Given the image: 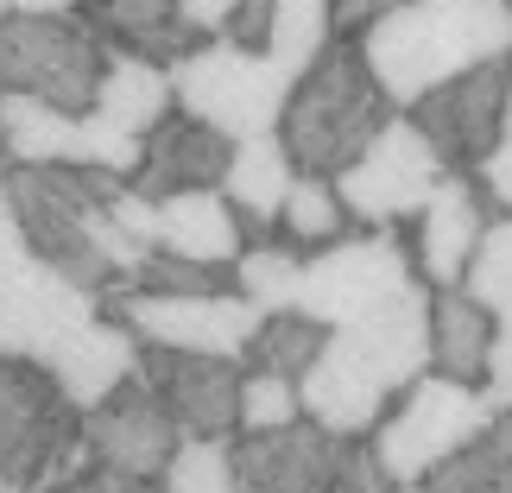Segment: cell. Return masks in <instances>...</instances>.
<instances>
[{
	"mask_svg": "<svg viewBox=\"0 0 512 493\" xmlns=\"http://www.w3.org/2000/svg\"><path fill=\"white\" fill-rule=\"evenodd\" d=\"M380 89L399 108L443 89L449 76L512 51V7L506 0H399L380 26L361 38Z\"/></svg>",
	"mask_w": 512,
	"mask_h": 493,
	"instance_id": "obj_1",
	"label": "cell"
},
{
	"mask_svg": "<svg viewBox=\"0 0 512 493\" xmlns=\"http://www.w3.org/2000/svg\"><path fill=\"white\" fill-rule=\"evenodd\" d=\"M399 114V102L380 89L361 38H336L298 83H291L279 140L291 152V165L310 177H342L361 152L380 140V127Z\"/></svg>",
	"mask_w": 512,
	"mask_h": 493,
	"instance_id": "obj_2",
	"label": "cell"
},
{
	"mask_svg": "<svg viewBox=\"0 0 512 493\" xmlns=\"http://www.w3.org/2000/svg\"><path fill=\"white\" fill-rule=\"evenodd\" d=\"M83 462V405L45 361L0 354V481L13 493H51Z\"/></svg>",
	"mask_w": 512,
	"mask_h": 493,
	"instance_id": "obj_3",
	"label": "cell"
},
{
	"mask_svg": "<svg viewBox=\"0 0 512 493\" xmlns=\"http://www.w3.org/2000/svg\"><path fill=\"white\" fill-rule=\"evenodd\" d=\"M494 424V399L468 380H443V373H424L411 380L392 411L373 424V462L392 487H418L430 481L437 468L468 449L481 430Z\"/></svg>",
	"mask_w": 512,
	"mask_h": 493,
	"instance_id": "obj_4",
	"label": "cell"
},
{
	"mask_svg": "<svg viewBox=\"0 0 512 493\" xmlns=\"http://www.w3.org/2000/svg\"><path fill=\"white\" fill-rule=\"evenodd\" d=\"M291 83H298V76H291L279 57L241 51V45H228V38H209V45H196L190 57L171 64L177 108L196 114V121H209L215 133H228V140L279 133Z\"/></svg>",
	"mask_w": 512,
	"mask_h": 493,
	"instance_id": "obj_5",
	"label": "cell"
},
{
	"mask_svg": "<svg viewBox=\"0 0 512 493\" xmlns=\"http://www.w3.org/2000/svg\"><path fill=\"white\" fill-rule=\"evenodd\" d=\"M108 70V45L83 26V13H7L0 19V95H38L70 114L95 108Z\"/></svg>",
	"mask_w": 512,
	"mask_h": 493,
	"instance_id": "obj_6",
	"label": "cell"
},
{
	"mask_svg": "<svg viewBox=\"0 0 512 493\" xmlns=\"http://www.w3.org/2000/svg\"><path fill=\"white\" fill-rule=\"evenodd\" d=\"M411 279H418V266H411V247L399 234L361 228V234H342L336 247H323L317 260H304L298 310L317 317L323 329H342V323H361L367 310H380L386 298H399Z\"/></svg>",
	"mask_w": 512,
	"mask_h": 493,
	"instance_id": "obj_7",
	"label": "cell"
},
{
	"mask_svg": "<svg viewBox=\"0 0 512 493\" xmlns=\"http://www.w3.org/2000/svg\"><path fill=\"white\" fill-rule=\"evenodd\" d=\"M443 171L449 165L437 159V146H430L418 133V121L399 108L380 127V140L336 177V190H342V203L361 228H399V222H418V209L430 203V190L443 184Z\"/></svg>",
	"mask_w": 512,
	"mask_h": 493,
	"instance_id": "obj_8",
	"label": "cell"
},
{
	"mask_svg": "<svg viewBox=\"0 0 512 493\" xmlns=\"http://www.w3.org/2000/svg\"><path fill=\"white\" fill-rule=\"evenodd\" d=\"M506 89H512V51L449 76L443 89L418 95L405 114L418 121V133L437 146V159L449 171H481L506 140Z\"/></svg>",
	"mask_w": 512,
	"mask_h": 493,
	"instance_id": "obj_9",
	"label": "cell"
},
{
	"mask_svg": "<svg viewBox=\"0 0 512 493\" xmlns=\"http://www.w3.org/2000/svg\"><path fill=\"white\" fill-rule=\"evenodd\" d=\"M114 317H121L146 348H184V354H228L241 361L253 329L266 310L247 304L241 291H215V298H159V291H114Z\"/></svg>",
	"mask_w": 512,
	"mask_h": 493,
	"instance_id": "obj_10",
	"label": "cell"
},
{
	"mask_svg": "<svg viewBox=\"0 0 512 493\" xmlns=\"http://www.w3.org/2000/svg\"><path fill=\"white\" fill-rule=\"evenodd\" d=\"M177 443H184V430L171 424V411H165L159 392H152L146 373L121 380L102 405L83 411L89 462H102L108 475H121V481H165V462H171Z\"/></svg>",
	"mask_w": 512,
	"mask_h": 493,
	"instance_id": "obj_11",
	"label": "cell"
},
{
	"mask_svg": "<svg viewBox=\"0 0 512 493\" xmlns=\"http://www.w3.org/2000/svg\"><path fill=\"white\" fill-rule=\"evenodd\" d=\"M89 317H102V298L64 279L51 260H19L13 272H0V354H32L51 361V348L76 335Z\"/></svg>",
	"mask_w": 512,
	"mask_h": 493,
	"instance_id": "obj_12",
	"label": "cell"
},
{
	"mask_svg": "<svg viewBox=\"0 0 512 493\" xmlns=\"http://www.w3.org/2000/svg\"><path fill=\"white\" fill-rule=\"evenodd\" d=\"M140 373L165 399L171 424L184 437H234L241 430V380L247 367L228 354H184V348H146Z\"/></svg>",
	"mask_w": 512,
	"mask_h": 493,
	"instance_id": "obj_13",
	"label": "cell"
},
{
	"mask_svg": "<svg viewBox=\"0 0 512 493\" xmlns=\"http://www.w3.org/2000/svg\"><path fill=\"white\" fill-rule=\"evenodd\" d=\"M329 342H336L373 386H386L392 399H399L411 380L430 373V285L411 279L399 298H386L380 310H367L361 323L329 329Z\"/></svg>",
	"mask_w": 512,
	"mask_h": 493,
	"instance_id": "obj_14",
	"label": "cell"
},
{
	"mask_svg": "<svg viewBox=\"0 0 512 493\" xmlns=\"http://www.w3.org/2000/svg\"><path fill=\"white\" fill-rule=\"evenodd\" d=\"M494 196L475 171H443V184L430 190V203L418 209V247H411V266L430 291L462 285L468 260H475L481 234L494 228Z\"/></svg>",
	"mask_w": 512,
	"mask_h": 493,
	"instance_id": "obj_15",
	"label": "cell"
},
{
	"mask_svg": "<svg viewBox=\"0 0 512 493\" xmlns=\"http://www.w3.org/2000/svg\"><path fill=\"white\" fill-rule=\"evenodd\" d=\"M348 437H329L323 424H285L266 437L234 443V468H241V493H336Z\"/></svg>",
	"mask_w": 512,
	"mask_h": 493,
	"instance_id": "obj_16",
	"label": "cell"
},
{
	"mask_svg": "<svg viewBox=\"0 0 512 493\" xmlns=\"http://www.w3.org/2000/svg\"><path fill=\"white\" fill-rule=\"evenodd\" d=\"M228 159H234V140H228V133H215L209 121H196V114L171 108L165 121L146 133L140 171H133L127 184L140 190V196H152V203L184 196V190H222Z\"/></svg>",
	"mask_w": 512,
	"mask_h": 493,
	"instance_id": "obj_17",
	"label": "cell"
},
{
	"mask_svg": "<svg viewBox=\"0 0 512 493\" xmlns=\"http://www.w3.org/2000/svg\"><path fill=\"white\" fill-rule=\"evenodd\" d=\"M140 354H146V342H140V335H133L121 317H114V323L89 317L76 335H64V342L51 348L45 367L57 373V386H64L70 399L89 411V405H102L121 380H133V373H140Z\"/></svg>",
	"mask_w": 512,
	"mask_h": 493,
	"instance_id": "obj_18",
	"label": "cell"
},
{
	"mask_svg": "<svg viewBox=\"0 0 512 493\" xmlns=\"http://www.w3.org/2000/svg\"><path fill=\"white\" fill-rule=\"evenodd\" d=\"M298 399H304V418L323 424L329 437H367V430L392 411V392L373 386L336 342H323V354L310 361V373L298 380Z\"/></svg>",
	"mask_w": 512,
	"mask_h": 493,
	"instance_id": "obj_19",
	"label": "cell"
},
{
	"mask_svg": "<svg viewBox=\"0 0 512 493\" xmlns=\"http://www.w3.org/2000/svg\"><path fill=\"white\" fill-rule=\"evenodd\" d=\"M83 26L102 38L108 51H127V57H152V64H177V57H190L196 45H209V38H196L184 19H177V0H83Z\"/></svg>",
	"mask_w": 512,
	"mask_h": 493,
	"instance_id": "obj_20",
	"label": "cell"
},
{
	"mask_svg": "<svg viewBox=\"0 0 512 493\" xmlns=\"http://www.w3.org/2000/svg\"><path fill=\"white\" fill-rule=\"evenodd\" d=\"M291 184H298V165H291V152L279 133H260V140H234V159H228V177H222V196L234 209H241L247 222V241L260 234L272 241L279 234V209Z\"/></svg>",
	"mask_w": 512,
	"mask_h": 493,
	"instance_id": "obj_21",
	"label": "cell"
},
{
	"mask_svg": "<svg viewBox=\"0 0 512 493\" xmlns=\"http://www.w3.org/2000/svg\"><path fill=\"white\" fill-rule=\"evenodd\" d=\"M159 247L209 266H234L247 253V222L222 190H184L159 203Z\"/></svg>",
	"mask_w": 512,
	"mask_h": 493,
	"instance_id": "obj_22",
	"label": "cell"
},
{
	"mask_svg": "<svg viewBox=\"0 0 512 493\" xmlns=\"http://www.w3.org/2000/svg\"><path fill=\"white\" fill-rule=\"evenodd\" d=\"M494 323L500 317L487 304H475L462 285L430 291V373L481 386L487 380V354H494Z\"/></svg>",
	"mask_w": 512,
	"mask_h": 493,
	"instance_id": "obj_23",
	"label": "cell"
},
{
	"mask_svg": "<svg viewBox=\"0 0 512 493\" xmlns=\"http://www.w3.org/2000/svg\"><path fill=\"white\" fill-rule=\"evenodd\" d=\"M177 108V89H171V64H152V57H127V51H108V70H102V89H95V108L108 127L146 140L152 127Z\"/></svg>",
	"mask_w": 512,
	"mask_h": 493,
	"instance_id": "obj_24",
	"label": "cell"
},
{
	"mask_svg": "<svg viewBox=\"0 0 512 493\" xmlns=\"http://www.w3.org/2000/svg\"><path fill=\"white\" fill-rule=\"evenodd\" d=\"M348 222H354V215L342 203L336 177L298 171V184H291L285 209H279V241H291L298 253H323V247H336L342 234H348Z\"/></svg>",
	"mask_w": 512,
	"mask_h": 493,
	"instance_id": "obj_25",
	"label": "cell"
},
{
	"mask_svg": "<svg viewBox=\"0 0 512 493\" xmlns=\"http://www.w3.org/2000/svg\"><path fill=\"white\" fill-rule=\"evenodd\" d=\"M424 487L430 493H512V411H494V424L468 449H456Z\"/></svg>",
	"mask_w": 512,
	"mask_h": 493,
	"instance_id": "obj_26",
	"label": "cell"
},
{
	"mask_svg": "<svg viewBox=\"0 0 512 493\" xmlns=\"http://www.w3.org/2000/svg\"><path fill=\"white\" fill-rule=\"evenodd\" d=\"M323 342H329V329H323L317 317H304V310H266L241 361H247V367H260V373H285V380H304L310 361L323 354Z\"/></svg>",
	"mask_w": 512,
	"mask_h": 493,
	"instance_id": "obj_27",
	"label": "cell"
},
{
	"mask_svg": "<svg viewBox=\"0 0 512 493\" xmlns=\"http://www.w3.org/2000/svg\"><path fill=\"white\" fill-rule=\"evenodd\" d=\"M234 291L260 310H298V291H304V253L291 241H260L234 260Z\"/></svg>",
	"mask_w": 512,
	"mask_h": 493,
	"instance_id": "obj_28",
	"label": "cell"
},
{
	"mask_svg": "<svg viewBox=\"0 0 512 493\" xmlns=\"http://www.w3.org/2000/svg\"><path fill=\"white\" fill-rule=\"evenodd\" d=\"M329 45H336V0H279L266 57H279L291 76H304Z\"/></svg>",
	"mask_w": 512,
	"mask_h": 493,
	"instance_id": "obj_29",
	"label": "cell"
},
{
	"mask_svg": "<svg viewBox=\"0 0 512 493\" xmlns=\"http://www.w3.org/2000/svg\"><path fill=\"white\" fill-rule=\"evenodd\" d=\"M165 493H241L228 437H184L165 462Z\"/></svg>",
	"mask_w": 512,
	"mask_h": 493,
	"instance_id": "obj_30",
	"label": "cell"
},
{
	"mask_svg": "<svg viewBox=\"0 0 512 493\" xmlns=\"http://www.w3.org/2000/svg\"><path fill=\"white\" fill-rule=\"evenodd\" d=\"M127 291H159V298H215V291H234V266H209V260H190V253H165L152 247L140 279Z\"/></svg>",
	"mask_w": 512,
	"mask_h": 493,
	"instance_id": "obj_31",
	"label": "cell"
},
{
	"mask_svg": "<svg viewBox=\"0 0 512 493\" xmlns=\"http://www.w3.org/2000/svg\"><path fill=\"white\" fill-rule=\"evenodd\" d=\"M462 291L487 304L494 317H512V215H494V228L481 234L475 260L462 272Z\"/></svg>",
	"mask_w": 512,
	"mask_h": 493,
	"instance_id": "obj_32",
	"label": "cell"
},
{
	"mask_svg": "<svg viewBox=\"0 0 512 493\" xmlns=\"http://www.w3.org/2000/svg\"><path fill=\"white\" fill-rule=\"evenodd\" d=\"M298 418H304L298 380L247 367V380H241V437H266V430H285V424H298Z\"/></svg>",
	"mask_w": 512,
	"mask_h": 493,
	"instance_id": "obj_33",
	"label": "cell"
},
{
	"mask_svg": "<svg viewBox=\"0 0 512 493\" xmlns=\"http://www.w3.org/2000/svg\"><path fill=\"white\" fill-rule=\"evenodd\" d=\"M272 19H279V0H234V19H228V45H241V51H266V38H272Z\"/></svg>",
	"mask_w": 512,
	"mask_h": 493,
	"instance_id": "obj_34",
	"label": "cell"
},
{
	"mask_svg": "<svg viewBox=\"0 0 512 493\" xmlns=\"http://www.w3.org/2000/svg\"><path fill=\"white\" fill-rule=\"evenodd\" d=\"M481 392L494 399V411H512V317L494 323V354H487V380Z\"/></svg>",
	"mask_w": 512,
	"mask_h": 493,
	"instance_id": "obj_35",
	"label": "cell"
},
{
	"mask_svg": "<svg viewBox=\"0 0 512 493\" xmlns=\"http://www.w3.org/2000/svg\"><path fill=\"white\" fill-rule=\"evenodd\" d=\"M399 0H336V38H367Z\"/></svg>",
	"mask_w": 512,
	"mask_h": 493,
	"instance_id": "obj_36",
	"label": "cell"
},
{
	"mask_svg": "<svg viewBox=\"0 0 512 493\" xmlns=\"http://www.w3.org/2000/svg\"><path fill=\"white\" fill-rule=\"evenodd\" d=\"M177 19H184L196 38H222L228 19H234V0H177Z\"/></svg>",
	"mask_w": 512,
	"mask_h": 493,
	"instance_id": "obj_37",
	"label": "cell"
},
{
	"mask_svg": "<svg viewBox=\"0 0 512 493\" xmlns=\"http://www.w3.org/2000/svg\"><path fill=\"white\" fill-rule=\"evenodd\" d=\"M19 260H32V241H26V228H19V215H13L7 184H0V272H13Z\"/></svg>",
	"mask_w": 512,
	"mask_h": 493,
	"instance_id": "obj_38",
	"label": "cell"
},
{
	"mask_svg": "<svg viewBox=\"0 0 512 493\" xmlns=\"http://www.w3.org/2000/svg\"><path fill=\"white\" fill-rule=\"evenodd\" d=\"M475 177L487 184V196H494V209H500V215H512V140H500V146H494V159H487Z\"/></svg>",
	"mask_w": 512,
	"mask_h": 493,
	"instance_id": "obj_39",
	"label": "cell"
},
{
	"mask_svg": "<svg viewBox=\"0 0 512 493\" xmlns=\"http://www.w3.org/2000/svg\"><path fill=\"white\" fill-rule=\"evenodd\" d=\"M19 13H76L83 7V0H13Z\"/></svg>",
	"mask_w": 512,
	"mask_h": 493,
	"instance_id": "obj_40",
	"label": "cell"
},
{
	"mask_svg": "<svg viewBox=\"0 0 512 493\" xmlns=\"http://www.w3.org/2000/svg\"><path fill=\"white\" fill-rule=\"evenodd\" d=\"M127 493H165V481H127Z\"/></svg>",
	"mask_w": 512,
	"mask_h": 493,
	"instance_id": "obj_41",
	"label": "cell"
},
{
	"mask_svg": "<svg viewBox=\"0 0 512 493\" xmlns=\"http://www.w3.org/2000/svg\"><path fill=\"white\" fill-rule=\"evenodd\" d=\"M7 171H13V159H7V140H0V184H7Z\"/></svg>",
	"mask_w": 512,
	"mask_h": 493,
	"instance_id": "obj_42",
	"label": "cell"
},
{
	"mask_svg": "<svg viewBox=\"0 0 512 493\" xmlns=\"http://www.w3.org/2000/svg\"><path fill=\"white\" fill-rule=\"evenodd\" d=\"M506 140H512V89H506Z\"/></svg>",
	"mask_w": 512,
	"mask_h": 493,
	"instance_id": "obj_43",
	"label": "cell"
},
{
	"mask_svg": "<svg viewBox=\"0 0 512 493\" xmlns=\"http://www.w3.org/2000/svg\"><path fill=\"white\" fill-rule=\"evenodd\" d=\"M392 493H430V487H424V481H418V487H392Z\"/></svg>",
	"mask_w": 512,
	"mask_h": 493,
	"instance_id": "obj_44",
	"label": "cell"
},
{
	"mask_svg": "<svg viewBox=\"0 0 512 493\" xmlns=\"http://www.w3.org/2000/svg\"><path fill=\"white\" fill-rule=\"evenodd\" d=\"M7 13H13V0H0V19H7Z\"/></svg>",
	"mask_w": 512,
	"mask_h": 493,
	"instance_id": "obj_45",
	"label": "cell"
},
{
	"mask_svg": "<svg viewBox=\"0 0 512 493\" xmlns=\"http://www.w3.org/2000/svg\"><path fill=\"white\" fill-rule=\"evenodd\" d=\"M0 493H13V487H7V481H0Z\"/></svg>",
	"mask_w": 512,
	"mask_h": 493,
	"instance_id": "obj_46",
	"label": "cell"
}]
</instances>
